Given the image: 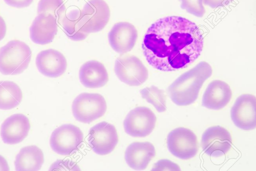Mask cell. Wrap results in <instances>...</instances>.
Segmentation results:
<instances>
[{
	"label": "cell",
	"instance_id": "obj_1",
	"mask_svg": "<svg viewBox=\"0 0 256 171\" xmlns=\"http://www.w3.org/2000/svg\"><path fill=\"white\" fill-rule=\"evenodd\" d=\"M202 33L194 22L180 16L158 19L147 29L142 47L148 63L165 72L187 67L200 55Z\"/></svg>",
	"mask_w": 256,
	"mask_h": 171
},
{
	"label": "cell",
	"instance_id": "obj_2",
	"mask_svg": "<svg viewBox=\"0 0 256 171\" xmlns=\"http://www.w3.org/2000/svg\"><path fill=\"white\" fill-rule=\"evenodd\" d=\"M212 73L211 66L202 61L182 73L168 87V93L172 101L178 106L194 103L204 82Z\"/></svg>",
	"mask_w": 256,
	"mask_h": 171
},
{
	"label": "cell",
	"instance_id": "obj_3",
	"mask_svg": "<svg viewBox=\"0 0 256 171\" xmlns=\"http://www.w3.org/2000/svg\"><path fill=\"white\" fill-rule=\"evenodd\" d=\"M32 52L29 46L19 40H12L0 49V72L4 75H17L26 70Z\"/></svg>",
	"mask_w": 256,
	"mask_h": 171
},
{
	"label": "cell",
	"instance_id": "obj_4",
	"mask_svg": "<svg viewBox=\"0 0 256 171\" xmlns=\"http://www.w3.org/2000/svg\"><path fill=\"white\" fill-rule=\"evenodd\" d=\"M106 108L104 98L98 93H81L74 99L72 105L74 117L84 123H90L102 117Z\"/></svg>",
	"mask_w": 256,
	"mask_h": 171
},
{
	"label": "cell",
	"instance_id": "obj_5",
	"mask_svg": "<svg viewBox=\"0 0 256 171\" xmlns=\"http://www.w3.org/2000/svg\"><path fill=\"white\" fill-rule=\"evenodd\" d=\"M84 141V134L77 126L62 125L52 133L50 144L52 150L60 155H68L77 151Z\"/></svg>",
	"mask_w": 256,
	"mask_h": 171
},
{
	"label": "cell",
	"instance_id": "obj_6",
	"mask_svg": "<svg viewBox=\"0 0 256 171\" xmlns=\"http://www.w3.org/2000/svg\"><path fill=\"white\" fill-rule=\"evenodd\" d=\"M167 146L172 155L182 160L194 157L198 149L196 134L192 130L184 127L176 128L169 133Z\"/></svg>",
	"mask_w": 256,
	"mask_h": 171
},
{
	"label": "cell",
	"instance_id": "obj_7",
	"mask_svg": "<svg viewBox=\"0 0 256 171\" xmlns=\"http://www.w3.org/2000/svg\"><path fill=\"white\" fill-rule=\"evenodd\" d=\"M114 71L118 78L130 86H138L148 79V72L136 56L128 55L116 60Z\"/></svg>",
	"mask_w": 256,
	"mask_h": 171
},
{
	"label": "cell",
	"instance_id": "obj_8",
	"mask_svg": "<svg viewBox=\"0 0 256 171\" xmlns=\"http://www.w3.org/2000/svg\"><path fill=\"white\" fill-rule=\"evenodd\" d=\"M156 117L149 108L137 107L126 115L124 128L126 134L134 137H144L149 135L155 128Z\"/></svg>",
	"mask_w": 256,
	"mask_h": 171
},
{
	"label": "cell",
	"instance_id": "obj_9",
	"mask_svg": "<svg viewBox=\"0 0 256 171\" xmlns=\"http://www.w3.org/2000/svg\"><path fill=\"white\" fill-rule=\"evenodd\" d=\"M88 141L95 153L106 155L113 151L116 146L118 136L115 127L104 121L91 128Z\"/></svg>",
	"mask_w": 256,
	"mask_h": 171
},
{
	"label": "cell",
	"instance_id": "obj_10",
	"mask_svg": "<svg viewBox=\"0 0 256 171\" xmlns=\"http://www.w3.org/2000/svg\"><path fill=\"white\" fill-rule=\"evenodd\" d=\"M110 16V7L104 0H90L80 11L81 19L88 33L102 30Z\"/></svg>",
	"mask_w": 256,
	"mask_h": 171
},
{
	"label": "cell",
	"instance_id": "obj_11",
	"mask_svg": "<svg viewBox=\"0 0 256 171\" xmlns=\"http://www.w3.org/2000/svg\"><path fill=\"white\" fill-rule=\"evenodd\" d=\"M201 144L202 150L210 157L225 155L230 149L232 138L230 132L220 126L208 128L203 133Z\"/></svg>",
	"mask_w": 256,
	"mask_h": 171
},
{
	"label": "cell",
	"instance_id": "obj_12",
	"mask_svg": "<svg viewBox=\"0 0 256 171\" xmlns=\"http://www.w3.org/2000/svg\"><path fill=\"white\" fill-rule=\"evenodd\" d=\"M230 117L236 126L243 130L256 128V97L250 94L238 96L230 110Z\"/></svg>",
	"mask_w": 256,
	"mask_h": 171
},
{
	"label": "cell",
	"instance_id": "obj_13",
	"mask_svg": "<svg viewBox=\"0 0 256 171\" xmlns=\"http://www.w3.org/2000/svg\"><path fill=\"white\" fill-rule=\"evenodd\" d=\"M138 37L136 27L126 21L114 24L108 34L110 46L120 54L130 51L134 47Z\"/></svg>",
	"mask_w": 256,
	"mask_h": 171
},
{
	"label": "cell",
	"instance_id": "obj_14",
	"mask_svg": "<svg viewBox=\"0 0 256 171\" xmlns=\"http://www.w3.org/2000/svg\"><path fill=\"white\" fill-rule=\"evenodd\" d=\"M30 128L28 118L22 114H15L6 118L0 127V136L6 144H16L28 135Z\"/></svg>",
	"mask_w": 256,
	"mask_h": 171
},
{
	"label": "cell",
	"instance_id": "obj_15",
	"mask_svg": "<svg viewBox=\"0 0 256 171\" xmlns=\"http://www.w3.org/2000/svg\"><path fill=\"white\" fill-rule=\"evenodd\" d=\"M36 63L40 73L50 78H57L62 75L67 68L64 56L54 49L40 51L36 56Z\"/></svg>",
	"mask_w": 256,
	"mask_h": 171
},
{
	"label": "cell",
	"instance_id": "obj_16",
	"mask_svg": "<svg viewBox=\"0 0 256 171\" xmlns=\"http://www.w3.org/2000/svg\"><path fill=\"white\" fill-rule=\"evenodd\" d=\"M56 18L49 14H39L34 20L30 28L31 40L38 44L52 42L58 32Z\"/></svg>",
	"mask_w": 256,
	"mask_h": 171
},
{
	"label": "cell",
	"instance_id": "obj_17",
	"mask_svg": "<svg viewBox=\"0 0 256 171\" xmlns=\"http://www.w3.org/2000/svg\"><path fill=\"white\" fill-rule=\"evenodd\" d=\"M232 97V91L228 83L220 80H214L207 86L202 104L209 109L220 110L228 104Z\"/></svg>",
	"mask_w": 256,
	"mask_h": 171
},
{
	"label": "cell",
	"instance_id": "obj_18",
	"mask_svg": "<svg viewBox=\"0 0 256 171\" xmlns=\"http://www.w3.org/2000/svg\"><path fill=\"white\" fill-rule=\"evenodd\" d=\"M156 155V149L152 143L135 142L128 146L124 153V159L130 168L143 170L146 168Z\"/></svg>",
	"mask_w": 256,
	"mask_h": 171
},
{
	"label": "cell",
	"instance_id": "obj_19",
	"mask_svg": "<svg viewBox=\"0 0 256 171\" xmlns=\"http://www.w3.org/2000/svg\"><path fill=\"white\" fill-rule=\"evenodd\" d=\"M80 83L88 88L104 86L108 81V74L104 65L94 60L84 63L79 71Z\"/></svg>",
	"mask_w": 256,
	"mask_h": 171
},
{
	"label": "cell",
	"instance_id": "obj_20",
	"mask_svg": "<svg viewBox=\"0 0 256 171\" xmlns=\"http://www.w3.org/2000/svg\"><path fill=\"white\" fill-rule=\"evenodd\" d=\"M44 163L42 150L35 145L22 148L14 161L16 170L18 171H37Z\"/></svg>",
	"mask_w": 256,
	"mask_h": 171
},
{
	"label": "cell",
	"instance_id": "obj_21",
	"mask_svg": "<svg viewBox=\"0 0 256 171\" xmlns=\"http://www.w3.org/2000/svg\"><path fill=\"white\" fill-rule=\"evenodd\" d=\"M67 36L74 41L86 39L89 33L86 31L80 17V11L71 10L65 14L59 21Z\"/></svg>",
	"mask_w": 256,
	"mask_h": 171
},
{
	"label": "cell",
	"instance_id": "obj_22",
	"mask_svg": "<svg viewBox=\"0 0 256 171\" xmlns=\"http://www.w3.org/2000/svg\"><path fill=\"white\" fill-rule=\"evenodd\" d=\"M22 99V91L16 83L0 81V109H13L20 104Z\"/></svg>",
	"mask_w": 256,
	"mask_h": 171
},
{
	"label": "cell",
	"instance_id": "obj_23",
	"mask_svg": "<svg viewBox=\"0 0 256 171\" xmlns=\"http://www.w3.org/2000/svg\"><path fill=\"white\" fill-rule=\"evenodd\" d=\"M140 93L142 98L152 104L158 112L166 110V96L162 90L152 85L142 89Z\"/></svg>",
	"mask_w": 256,
	"mask_h": 171
},
{
	"label": "cell",
	"instance_id": "obj_24",
	"mask_svg": "<svg viewBox=\"0 0 256 171\" xmlns=\"http://www.w3.org/2000/svg\"><path fill=\"white\" fill-rule=\"evenodd\" d=\"M66 7L63 0H40L38 6V14H49L58 22L65 14Z\"/></svg>",
	"mask_w": 256,
	"mask_h": 171
},
{
	"label": "cell",
	"instance_id": "obj_25",
	"mask_svg": "<svg viewBox=\"0 0 256 171\" xmlns=\"http://www.w3.org/2000/svg\"><path fill=\"white\" fill-rule=\"evenodd\" d=\"M180 7L191 14L202 17L205 13L203 0H180Z\"/></svg>",
	"mask_w": 256,
	"mask_h": 171
},
{
	"label": "cell",
	"instance_id": "obj_26",
	"mask_svg": "<svg viewBox=\"0 0 256 171\" xmlns=\"http://www.w3.org/2000/svg\"><path fill=\"white\" fill-rule=\"evenodd\" d=\"M50 171H80L77 164L70 160H58L50 168Z\"/></svg>",
	"mask_w": 256,
	"mask_h": 171
},
{
	"label": "cell",
	"instance_id": "obj_27",
	"mask_svg": "<svg viewBox=\"0 0 256 171\" xmlns=\"http://www.w3.org/2000/svg\"><path fill=\"white\" fill-rule=\"evenodd\" d=\"M152 171H180L176 164L167 159H162L154 165Z\"/></svg>",
	"mask_w": 256,
	"mask_h": 171
},
{
	"label": "cell",
	"instance_id": "obj_28",
	"mask_svg": "<svg viewBox=\"0 0 256 171\" xmlns=\"http://www.w3.org/2000/svg\"><path fill=\"white\" fill-rule=\"evenodd\" d=\"M4 1L10 6L16 8H23L30 5L34 0H4Z\"/></svg>",
	"mask_w": 256,
	"mask_h": 171
},
{
	"label": "cell",
	"instance_id": "obj_29",
	"mask_svg": "<svg viewBox=\"0 0 256 171\" xmlns=\"http://www.w3.org/2000/svg\"><path fill=\"white\" fill-rule=\"evenodd\" d=\"M234 0H204V4L212 8L226 6Z\"/></svg>",
	"mask_w": 256,
	"mask_h": 171
},
{
	"label": "cell",
	"instance_id": "obj_30",
	"mask_svg": "<svg viewBox=\"0 0 256 171\" xmlns=\"http://www.w3.org/2000/svg\"><path fill=\"white\" fill-rule=\"evenodd\" d=\"M6 25L4 19L0 15V41L6 36Z\"/></svg>",
	"mask_w": 256,
	"mask_h": 171
},
{
	"label": "cell",
	"instance_id": "obj_31",
	"mask_svg": "<svg viewBox=\"0 0 256 171\" xmlns=\"http://www.w3.org/2000/svg\"><path fill=\"white\" fill-rule=\"evenodd\" d=\"M0 171H10V167L5 158L0 155Z\"/></svg>",
	"mask_w": 256,
	"mask_h": 171
}]
</instances>
